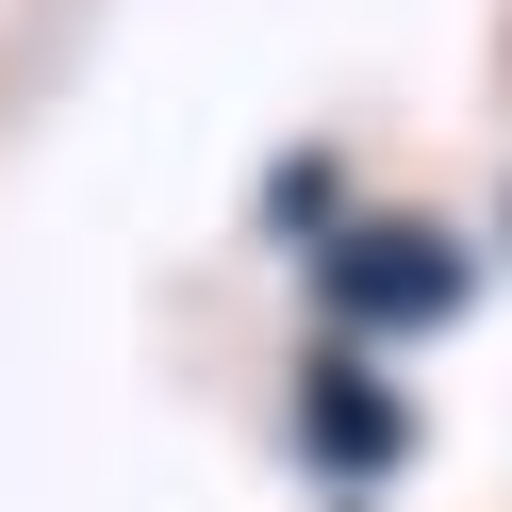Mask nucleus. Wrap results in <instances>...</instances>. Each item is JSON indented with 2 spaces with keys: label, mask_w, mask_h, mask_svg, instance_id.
<instances>
[{
  "label": "nucleus",
  "mask_w": 512,
  "mask_h": 512,
  "mask_svg": "<svg viewBox=\"0 0 512 512\" xmlns=\"http://www.w3.org/2000/svg\"><path fill=\"white\" fill-rule=\"evenodd\" d=\"M331 314L347 331H446L463 314V248L446 232H347L331 248Z\"/></svg>",
  "instance_id": "1"
},
{
  "label": "nucleus",
  "mask_w": 512,
  "mask_h": 512,
  "mask_svg": "<svg viewBox=\"0 0 512 512\" xmlns=\"http://www.w3.org/2000/svg\"><path fill=\"white\" fill-rule=\"evenodd\" d=\"M314 463H397V397L364 364H314Z\"/></svg>",
  "instance_id": "2"
}]
</instances>
